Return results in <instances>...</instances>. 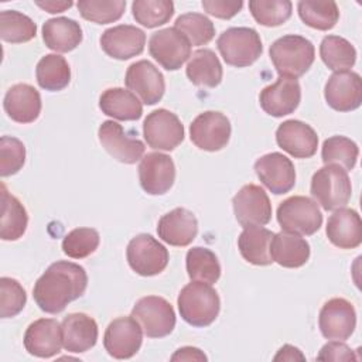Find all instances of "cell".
I'll return each mask as SVG.
<instances>
[{"label": "cell", "mask_w": 362, "mask_h": 362, "mask_svg": "<svg viewBox=\"0 0 362 362\" xmlns=\"http://www.w3.org/2000/svg\"><path fill=\"white\" fill-rule=\"evenodd\" d=\"M141 342L143 329L132 315L113 320L103 335V346L115 359H129L134 356Z\"/></svg>", "instance_id": "cell-13"}, {"label": "cell", "mask_w": 362, "mask_h": 362, "mask_svg": "<svg viewBox=\"0 0 362 362\" xmlns=\"http://www.w3.org/2000/svg\"><path fill=\"white\" fill-rule=\"evenodd\" d=\"M144 31L130 24L110 27L100 35V47L105 54L120 61L140 55L144 49Z\"/></svg>", "instance_id": "cell-20"}, {"label": "cell", "mask_w": 362, "mask_h": 362, "mask_svg": "<svg viewBox=\"0 0 362 362\" xmlns=\"http://www.w3.org/2000/svg\"><path fill=\"white\" fill-rule=\"evenodd\" d=\"M143 136L151 148L171 151L184 140V126L175 113L157 109L144 119Z\"/></svg>", "instance_id": "cell-9"}, {"label": "cell", "mask_w": 362, "mask_h": 362, "mask_svg": "<svg viewBox=\"0 0 362 362\" xmlns=\"http://www.w3.org/2000/svg\"><path fill=\"white\" fill-rule=\"evenodd\" d=\"M204 10L218 18L229 20L236 16L243 7V1L240 0H202Z\"/></svg>", "instance_id": "cell-47"}, {"label": "cell", "mask_w": 362, "mask_h": 362, "mask_svg": "<svg viewBox=\"0 0 362 362\" xmlns=\"http://www.w3.org/2000/svg\"><path fill=\"white\" fill-rule=\"evenodd\" d=\"M27 303V294L23 286L11 277L0 279V315L11 318L20 314Z\"/></svg>", "instance_id": "cell-45"}, {"label": "cell", "mask_w": 362, "mask_h": 362, "mask_svg": "<svg viewBox=\"0 0 362 362\" xmlns=\"http://www.w3.org/2000/svg\"><path fill=\"white\" fill-rule=\"evenodd\" d=\"M269 54L280 76L297 79L311 68L315 48L305 37L288 34L277 38L270 45Z\"/></svg>", "instance_id": "cell-3"}, {"label": "cell", "mask_w": 362, "mask_h": 362, "mask_svg": "<svg viewBox=\"0 0 362 362\" xmlns=\"http://www.w3.org/2000/svg\"><path fill=\"white\" fill-rule=\"evenodd\" d=\"M328 240L339 249H355L362 242V222L355 209L339 208L328 218Z\"/></svg>", "instance_id": "cell-26"}, {"label": "cell", "mask_w": 362, "mask_h": 362, "mask_svg": "<svg viewBox=\"0 0 362 362\" xmlns=\"http://www.w3.org/2000/svg\"><path fill=\"white\" fill-rule=\"evenodd\" d=\"M304 361L305 356L301 354V351L293 345H283L279 352L274 356V361Z\"/></svg>", "instance_id": "cell-50"}, {"label": "cell", "mask_w": 362, "mask_h": 362, "mask_svg": "<svg viewBox=\"0 0 362 362\" xmlns=\"http://www.w3.org/2000/svg\"><path fill=\"white\" fill-rule=\"evenodd\" d=\"M177 305L185 322L201 328L211 325L216 320L221 310V300L211 284L191 280V283L181 288Z\"/></svg>", "instance_id": "cell-2"}, {"label": "cell", "mask_w": 362, "mask_h": 362, "mask_svg": "<svg viewBox=\"0 0 362 362\" xmlns=\"http://www.w3.org/2000/svg\"><path fill=\"white\" fill-rule=\"evenodd\" d=\"M206 355L199 349L194 346H182L175 351V354L171 356V361H206Z\"/></svg>", "instance_id": "cell-49"}, {"label": "cell", "mask_w": 362, "mask_h": 362, "mask_svg": "<svg viewBox=\"0 0 362 362\" xmlns=\"http://www.w3.org/2000/svg\"><path fill=\"white\" fill-rule=\"evenodd\" d=\"M236 221L243 226H263L272 219V204L264 189L256 184L243 185L232 199Z\"/></svg>", "instance_id": "cell-12"}, {"label": "cell", "mask_w": 362, "mask_h": 362, "mask_svg": "<svg viewBox=\"0 0 362 362\" xmlns=\"http://www.w3.org/2000/svg\"><path fill=\"white\" fill-rule=\"evenodd\" d=\"M38 85L49 92H58L68 86L71 81V68L66 59L57 54L44 55L35 68Z\"/></svg>", "instance_id": "cell-34"}, {"label": "cell", "mask_w": 362, "mask_h": 362, "mask_svg": "<svg viewBox=\"0 0 362 362\" xmlns=\"http://www.w3.org/2000/svg\"><path fill=\"white\" fill-rule=\"evenodd\" d=\"M216 47L228 65L245 68L259 59L263 51L260 35L249 27H230L216 40Z\"/></svg>", "instance_id": "cell-5"}, {"label": "cell", "mask_w": 362, "mask_h": 362, "mask_svg": "<svg viewBox=\"0 0 362 362\" xmlns=\"http://www.w3.org/2000/svg\"><path fill=\"white\" fill-rule=\"evenodd\" d=\"M3 107L17 123H33L41 113L40 92L28 83L13 85L4 95Z\"/></svg>", "instance_id": "cell-27"}, {"label": "cell", "mask_w": 362, "mask_h": 362, "mask_svg": "<svg viewBox=\"0 0 362 362\" xmlns=\"http://www.w3.org/2000/svg\"><path fill=\"white\" fill-rule=\"evenodd\" d=\"M35 4L38 7H41L42 10L51 13V14H55V13H62L65 11L66 8L72 7V1H54V0H49V1H35Z\"/></svg>", "instance_id": "cell-51"}, {"label": "cell", "mask_w": 362, "mask_h": 362, "mask_svg": "<svg viewBox=\"0 0 362 362\" xmlns=\"http://www.w3.org/2000/svg\"><path fill=\"white\" fill-rule=\"evenodd\" d=\"M37 34V24L25 14L16 10L0 13V37L11 44H23Z\"/></svg>", "instance_id": "cell-38"}, {"label": "cell", "mask_w": 362, "mask_h": 362, "mask_svg": "<svg viewBox=\"0 0 362 362\" xmlns=\"http://www.w3.org/2000/svg\"><path fill=\"white\" fill-rule=\"evenodd\" d=\"M274 233L262 226H246L238 238V247L242 257L256 266L273 263L270 243Z\"/></svg>", "instance_id": "cell-30"}, {"label": "cell", "mask_w": 362, "mask_h": 362, "mask_svg": "<svg viewBox=\"0 0 362 362\" xmlns=\"http://www.w3.org/2000/svg\"><path fill=\"white\" fill-rule=\"evenodd\" d=\"M27 225L28 215L24 205L1 184L0 238L3 240H17L24 235Z\"/></svg>", "instance_id": "cell-33"}, {"label": "cell", "mask_w": 362, "mask_h": 362, "mask_svg": "<svg viewBox=\"0 0 362 362\" xmlns=\"http://www.w3.org/2000/svg\"><path fill=\"white\" fill-rule=\"evenodd\" d=\"M300 100L301 88L298 81L284 76H279L273 85L266 86L259 95L262 109L273 117L293 113L298 107Z\"/></svg>", "instance_id": "cell-21"}, {"label": "cell", "mask_w": 362, "mask_h": 362, "mask_svg": "<svg viewBox=\"0 0 362 362\" xmlns=\"http://www.w3.org/2000/svg\"><path fill=\"white\" fill-rule=\"evenodd\" d=\"M249 10L259 24L277 27L291 17L293 4L288 0H250Z\"/></svg>", "instance_id": "cell-43"}, {"label": "cell", "mask_w": 362, "mask_h": 362, "mask_svg": "<svg viewBox=\"0 0 362 362\" xmlns=\"http://www.w3.org/2000/svg\"><path fill=\"white\" fill-rule=\"evenodd\" d=\"M25 163V147L13 136L0 139V175L8 177L18 173Z\"/></svg>", "instance_id": "cell-46"}, {"label": "cell", "mask_w": 362, "mask_h": 362, "mask_svg": "<svg viewBox=\"0 0 362 362\" xmlns=\"http://www.w3.org/2000/svg\"><path fill=\"white\" fill-rule=\"evenodd\" d=\"M61 329L62 346L71 354L86 352L98 341V324L83 313L68 314L61 322Z\"/></svg>", "instance_id": "cell-25"}, {"label": "cell", "mask_w": 362, "mask_h": 362, "mask_svg": "<svg viewBox=\"0 0 362 362\" xmlns=\"http://www.w3.org/2000/svg\"><path fill=\"white\" fill-rule=\"evenodd\" d=\"M132 317L140 324L148 338H163L173 332L175 327V313L173 305L163 297H141L132 310Z\"/></svg>", "instance_id": "cell-7"}, {"label": "cell", "mask_w": 362, "mask_h": 362, "mask_svg": "<svg viewBox=\"0 0 362 362\" xmlns=\"http://www.w3.org/2000/svg\"><path fill=\"white\" fill-rule=\"evenodd\" d=\"M270 255L277 264L296 269L304 266L310 259V245L300 235L281 230L272 239Z\"/></svg>", "instance_id": "cell-28"}, {"label": "cell", "mask_w": 362, "mask_h": 362, "mask_svg": "<svg viewBox=\"0 0 362 362\" xmlns=\"http://www.w3.org/2000/svg\"><path fill=\"white\" fill-rule=\"evenodd\" d=\"M139 180L143 191L150 195L168 192L175 181L173 158L163 153H147L139 164Z\"/></svg>", "instance_id": "cell-18"}, {"label": "cell", "mask_w": 362, "mask_h": 362, "mask_svg": "<svg viewBox=\"0 0 362 362\" xmlns=\"http://www.w3.org/2000/svg\"><path fill=\"white\" fill-rule=\"evenodd\" d=\"M232 127L229 119L215 110L198 115L189 124L191 141L201 150L219 151L230 139Z\"/></svg>", "instance_id": "cell-11"}, {"label": "cell", "mask_w": 362, "mask_h": 362, "mask_svg": "<svg viewBox=\"0 0 362 362\" xmlns=\"http://www.w3.org/2000/svg\"><path fill=\"white\" fill-rule=\"evenodd\" d=\"M255 171L260 182L276 195L291 191L296 184L294 164L288 157L277 151L257 158Z\"/></svg>", "instance_id": "cell-17"}, {"label": "cell", "mask_w": 362, "mask_h": 362, "mask_svg": "<svg viewBox=\"0 0 362 362\" xmlns=\"http://www.w3.org/2000/svg\"><path fill=\"white\" fill-rule=\"evenodd\" d=\"M76 7L81 16L95 24L117 21L126 8L124 0H79Z\"/></svg>", "instance_id": "cell-42"}, {"label": "cell", "mask_w": 362, "mask_h": 362, "mask_svg": "<svg viewBox=\"0 0 362 362\" xmlns=\"http://www.w3.org/2000/svg\"><path fill=\"white\" fill-rule=\"evenodd\" d=\"M98 137L102 147L119 163L134 164L144 154V143L132 137L122 124L113 120H105L99 126Z\"/></svg>", "instance_id": "cell-15"}, {"label": "cell", "mask_w": 362, "mask_h": 362, "mask_svg": "<svg viewBox=\"0 0 362 362\" xmlns=\"http://www.w3.org/2000/svg\"><path fill=\"white\" fill-rule=\"evenodd\" d=\"M102 113L117 120H139L143 115L141 102L123 88H109L99 98Z\"/></svg>", "instance_id": "cell-31"}, {"label": "cell", "mask_w": 362, "mask_h": 362, "mask_svg": "<svg viewBox=\"0 0 362 362\" xmlns=\"http://www.w3.org/2000/svg\"><path fill=\"white\" fill-rule=\"evenodd\" d=\"M276 216L284 232L297 235H314L322 225L318 204L303 195H294L280 202Z\"/></svg>", "instance_id": "cell-6"}, {"label": "cell", "mask_w": 362, "mask_h": 362, "mask_svg": "<svg viewBox=\"0 0 362 362\" xmlns=\"http://www.w3.org/2000/svg\"><path fill=\"white\" fill-rule=\"evenodd\" d=\"M132 13L139 24L154 28L170 21L174 3L171 0H136L132 3Z\"/></svg>", "instance_id": "cell-40"}, {"label": "cell", "mask_w": 362, "mask_h": 362, "mask_svg": "<svg viewBox=\"0 0 362 362\" xmlns=\"http://www.w3.org/2000/svg\"><path fill=\"white\" fill-rule=\"evenodd\" d=\"M320 57L329 69L348 71L356 61V49L339 35H327L320 44Z\"/></svg>", "instance_id": "cell-37"}, {"label": "cell", "mask_w": 362, "mask_h": 362, "mask_svg": "<svg viewBox=\"0 0 362 362\" xmlns=\"http://www.w3.org/2000/svg\"><path fill=\"white\" fill-rule=\"evenodd\" d=\"M88 286L85 269L74 262L58 260L48 266L33 288V297L41 311L58 314L79 298Z\"/></svg>", "instance_id": "cell-1"}, {"label": "cell", "mask_w": 362, "mask_h": 362, "mask_svg": "<svg viewBox=\"0 0 362 362\" xmlns=\"http://www.w3.org/2000/svg\"><path fill=\"white\" fill-rule=\"evenodd\" d=\"M297 10L304 24L320 31L334 28L339 20L338 6L332 0H301L297 4Z\"/></svg>", "instance_id": "cell-35"}, {"label": "cell", "mask_w": 362, "mask_h": 362, "mask_svg": "<svg viewBox=\"0 0 362 362\" xmlns=\"http://www.w3.org/2000/svg\"><path fill=\"white\" fill-rule=\"evenodd\" d=\"M280 148L296 158H310L317 153L318 136L315 130L301 120H286L276 130Z\"/></svg>", "instance_id": "cell-22"}, {"label": "cell", "mask_w": 362, "mask_h": 362, "mask_svg": "<svg viewBox=\"0 0 362 362\" xmlns=\"http://www.w3.org/2000/svg\"><path fill=\"white\" fill-rule=\"evenodd\" d=\"M359 148L358 144L345 137V136H332L324 140L321 148V158L322 163L327 164H337L344 167V170L351 171L358 160Z\"/></svg>", "instance_id": "cell-39"}, {"label": "cell", "mask_w": 362, "mask_h": 362, "mask_svg": "<svg viewBox=\"0 0 362 362\" xmlns=\"http://www.w3.org/2000/svg\"><path fill=\"white\" fill-rule=\"evenodd\" d=\"M324 98L337 112H351L362 103V79L354 71L334 72L324 88Z\"/></svg>", "instance_id": "cell-16"}, {"label": "cell", "mask_w": 362, "mask_h": 362, "mask_svg": "<svg viewBox=\"0 0 362 362\" xmlns=\"http://www.w3.org/2000/svg\"><path fill=\"white\" fill-rule=\"evenodd\" d=\"M174 28L184 34L189 44L195 47L205 45L215 37L214 23L206 16L199 13L181 14L177 17Z\"/></svg>", "instance_id": "cell-41"}, {"label": "cell", "mask_w": 362, "mask_h": 362, "mask_svg": "<svg viewBox=\"0 0 362 362\" xmlns=\"http://www.w3.org/2000/svg\"><path fill=\"white\" fill-rule=\"evenodd\" d=\"M318 361H352L355 359V355L352 349L337 339H332L331 342H327L317 355Z\"/></svg>", "instance_id": "cell-48"}, {"label": "cell", "mask_w": 362, "mask_h": 362, "mask_svg": "<svg viewBox=\"0 0 362 362\" xmlns=\"http://www.w3.org/2000/svg\"><path fill=\"white\" fill-rule=\"evenodd\" d=\"M150 55L167 71H177L191 57V44L177 28H163L148 40Z\"/></svg>", "instance_id": "cell-10"}, {"label": "cell", "mask_w": 362, "mask_h": 362, "mask_svg": "<svg viewBox=\"0 0 362 362\" xmlns=\"http://www.w3.org/2000/svg\"><path fill=\"white\" fill-rule=\"evenodd\" d=\"M157 233L161 240L171 246H188L198 233L195 215L185 208H175L163 215L157 223Z\"/></svg>", "instance_id": "cell-24"}, {"label": "cell", "mask_w": 362, "mask_h": 362, "mask_svg": "<svg viewBox=\"0 0 362 362\" xmlns=\"http://www.w3.org/2000/svg\"><path fill=\"white\" fill-rule=\"evenodd\" d=\"M188 79L197 86L215 88L222 81V65L212 49L202 48L192 52L185 68Z\"/></svg>", "instance_id": "cell-32"}, {"label": "cell", "mask_w": 362, "mask_h": 362, "mask_svg": "<svg viewBox=\"0 0 362 362\" xmlns=\"http://www.w3.org/2000/svg\"><path fill=\"white\" fill-rule=\"evenodd\" d=\"M62 329L54 318H40L28 325L24 334V348L37 358H51L61 351Z\"/></svg>", "instance_id": "cell-23"}, {"label": "cell", "mask_w": 362, "mask_h": 362, "mask_svg": "<svg viewBox=\"0 0 362 362\" xmlns=\"http://www.w3.org/2000/svg\"><path fill=\"white\" fill-rule=\"evenodd\" d=\"M124 83L146 105L160 102L165 90L163 74L147 59L133 62L127 68Z\"/></svg>", "instance_id": "cell-19"}, {"label": "cell", "mask_w": 362, "mask_h": 362, "mask_svg": "<svg viewBox=\"0 0 362 362\" xmlns=\"http://www.w3.org/2000/svg\"><path fill=\"white\" fill-rule=\"evenodd\" d=\"M310 192L325 211L344 208L352 195V185L346 170L337 164H327L311 178Z\"/></svg>", "instance_id": "cell-4"}, {"label": "cell", "mask_w": 362, "mask_h": 362, "mask_svg": "<svg viewBox=\"0 0 362 362\" xmlns=\"http://www.w3.org/2000/svg\"><path fill=\"white\" fill-rule=\"evenodd\" d=\"M187 273L192 281L214 284L221 277V264L216 255L201 246H195L187 252Z\"/></svg>", "instance_id": "cell-36"}, {"label": "cell", "mask_w": 362, "mask_h": 362, "mask_svg": "<svg viewBox=\"0 0 362 362\" xmlns=\"http://www.w3.org/2000/svg\"><path fill=\"white\" fill-rule=\"evenodd\" d=\"M318 327L322 337L327 339H348L356 327L354 305L341 297L328 300L320 310Z\"/></svg>", "instance_id": "cell-14"}, {"label": "cell", "mask_w": 362, "mask_h": 362, "mask_svg": "<svg viewBox=\"0 0 362 362\" xmlns=\"http://www.w3.org/2000/svg\"><path fill=\"white\" fill-rule=\"evenodd\" d=\"M99 233L93 228H76L62 239V252L72 259L90 256L99 246Z\"/></svg>", "instance_id": "cell-44"}, {"label": "cell", "mask_w": 362, "mask_h": 362, "mask_svg": "<svg viewBox=\"0 0 362 362\" xmlns=\"http://www.w3.org/2000/svg\"><path fill=\"white\" fill-rule=\"evenodd\" d=\"M126 257L132 270L144 277L160 274L170 259L165 246L147 233H140L129 242Z\"/></svg>", "instance_id": "cell-8"}, {"label": "cell", "mask_w": 362, "mask_h": 362, "mask_svg": "<svg viewBox=\"0 0 362 362\" xmlns=\"http://www.w3.org/2000/svg\"><path fill=\"white\" fill-rule=\"evenodd\" d=\"M79 23L68 17L49 18L42 25V40L45 45L57 52H69L82 41Z\"/></svg>", "instance_id": "cell-29"}]
</instances>
